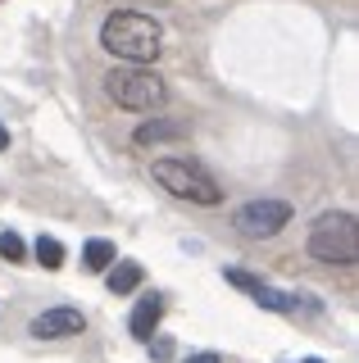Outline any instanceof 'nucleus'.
<instances>
[{
  "instance_id": "nucleus-7",
  "label": "nucleus",
  "mask_w": 359,
  "mask_h": 363,
  "mask_svg": "<svg viewBox=\"0 0 359 363\" xmlns=\"http://www.w3.org/2000/svg\"><path fill=\"white\" fill-rule=\"evenodd\" d=\"M87 327L82 309H73V304H60V309H46L32 318V336L37 340H60V336H77Z\"/></svg>"
},
{
  "instance_id": "nucleus-6",
  "label": "nucleus",
  "mask_w": 359,
  "mask_h": 363,
  "mask_svg": "<svg viewBox=\"0 0 359 363\" xmlns=\"http://www.w3.org/2000/svg\"><path fill=\"white\" fill-rule=\"evenodd\" d=\"M223 277H228V286L245 291V295H250V300L260 304V309H268V313H291V309H296V295H282L277 286H268V281H260V277H255V272L228 268V272H223Z\"/></svg>"
},
{
  "instance_id": "nucleus-17",
  "label": "nucleus",
  "mask_w": 359,
  "mask_h": 363,
  "mask_svg": "<svg viewBox=\"0 0 359 363\" xmlns=\"http://www.w3.org/2000/svg\"><path fill=\"white\" fill-rule=\"evenodd\" d=\"M141 5H164V0H141Z\"/></svg>"
},
{
  "instance_id": "nucleus-12",
  "label": "nucleus",
  "mask_w": 359,
  "mask_h": 363,
  "mask_svg": "<svg viewBox=\"0 0 359 363\" xmlns=\"http://www.w3.org/2000/svg\"><path fill=\"white\" fill-rule=\"evenodd\" d=\"M32 255H37V264L41 268H64V245L55 241V236H37V245H32Z\"/></svg>"
},
{
  "instance_id": "nucleus-4",
  "label": "nucleus",
  "mask_w": 359,
  "mask_h": 363,
  "mask_svg": "<svg viewBox=\"0 0 359 363\" xmlns=\"http://www.w3.org/2000/svg\"><path fill=\"white\" fill-rule=\"evenodd\" d=\"M155 182L168 191V196L177 200H192V204H205V209H214V204H223V191L219 182L205 173L200 164H192V159H155Z\"/></svg>"
},
{
  "instance_id": "nucleus-18",
  "label": "nucleus",
  "mask_w": 359,
  "mask_h": 363,
  "mask_svg": "<svg viewBox=\"0 0 359 363\" xmlns=\"http://www.w3.org/2000/svg\"><path fill=\"white\" fill-rule=\"evenodd\" d=\"M305 363H323V359H305Z\"/></svg>"
},
{
  "instance_id": "nucleus-15",
  "label": "nucleus",
  "mask_w": 359,
  "mask_h": 363,
  "mask_svg": "<svg viewBox=\"0 0 359 363\" xmlns=\"http://www.w3.org/2000/svg\"><path fill=\"white\" fill-rule=\"evenodd\" d=\"M145 345H150V340H145ZM150 354H155V359H160V363H164L168 354H173V350H168V340H160V345H150Z\"/></svg>"
},
{
  "instance_id": "nucleus-9",
  "label": "nucleus",
  "mask_w": 359,
  "mask_h": 363,
  "mask_svg": "<svg viewBox=\"0 0 359 363\" xmlns=\"http://www.w3.org/2000/svg\"><path fill=\"white\" fill-rule=\"evenodd\" d=\"M160 318H164V295H141L137 300V309H132V318H128V327H132V336L137 340H150L155 332H160Z\"/></svg>"
},
{
  "instance_id": "nucleus-14",
  "label": "nucleus",
  "mask_w": 359,
  "mask_h": 363,
  "mask_svg": "<svg viewBox=\"0 0 359 363\" xmlns=\"http://www.w3.org/2000/svg\"><path fill=\"white\" fill-rule=\"evenodd\" d=\"M182 363H223L214 350H205V354H192V359H182Z\"/></svg>"
},
{
  "instance_id": "nucleus-5",
  "label": "nucleus",
  "mask_w": 359,
  "mask_h": 363,
  "mask_svg": "<svg viewBox=\"0 0 359 363\" xmlns=\"http://www.w3.org/2000/svg\"><path fill=\"white\" fill-rule=\"evenodd\" d=\"M291 223V204L287 200H245L237 213H232V227L250 241H268Z\"/></svg>"
},
{
  "instance_id": "nucleus-16",
  "label": "nucleus",
  "mask_w": 359,
  "mask_h": 363,
  "mask_svg": "<svg viewBox=\"0 0 359 363\" xmlns=\"http://www.w3.org/2000/svg\"><path fill=\"white\" fill-rule=\"evenodd\" d=\"M0 150H9V132L5 128H0Z\"/></svg>"
},
{
  "instance_id": "nucleus-8",
  "label": "nucleus",
  "mask_w": 359,
  "mask_h": 363,
  "mask_svg": "<svg viewBox=\"0 0 359 363\" xmlns=\"http://www.w3.org/2000/svg\"><path fill=\"white\" fill-rule=\"evenodd\" d=\"M187 136H192V123L187 118H145V123H137L132 141L137 145H160V141H187Z\"/></svg>"
},
{
  "instance_id": "nucleus-1",
  "label": "nucleus",
  "mask_w": 359,
  "mask_h": 363,
  "mask_svg": "<svg viewBox=\"0 0 359 363\" xmlns=\"http://www.w3.org/2000/svg\"><path fill=\"white\" fill-rule=\"evenodd\" d=\"M100 45H105L114 60L123 64H155L164 50V28L155 14H141V9H114L105 23H100Z\"/></svg>"
},
{
  "instance_id": "nucleus-11",
  "label": "nucleus",
  "mask_w": 359,
  "mask_h": 363,
  "mask_svg": "<svg viewBox=\"0 0 359 363\" xmlns=\"http://www.w3.org/2000/svg\"><path fill=\"white\" fill-rule=\"evenodd\" d=\"M114 259H118L114 241H100V236H96V241H87V245H82V268H87V272H105L109 264H114Z\"/></svg>"
},
{
  "instance_id": "nucleus-10",
  "label": "nucleus",
  "mask_w": 359,
  "mask_h": 363,
  "mask_svg": "<svg viewBox=\"0 0 359 363\" xmlns=\"http://www.w3.org/2000/svg\"><path fill=\"white\" fill-rule=\"evenodd\" d=\"M109 277H105V286L114 291V295H128V291H137L141 286V264H132V259H123L118 268H105Z\"/></svg>"
},
{
  "instance_id": "nucleus-2",
  "label": "nucleus",
  "mask_w": 359,
  "mask_h": 363,
  "mask_svg": "<svg viewBox=\"0 0 359 363\" xmlns=\"http://www.w3.org/2000/svg\"><path fill=\"white\" fill-rule=\"evenodd\" d=\"M305 250L319 264H332V268H350L359 259V223L350 209H328L319 213L305 236Z\"/></svg>"
},
{
  "instance_id": "nucleus-13",
  "label": "nucleus",
  "mask_w": 359,
  "mask_h": 363,
  "mask_svg": "<svg viewBox=\"0 0 359 363\" xmlns=\"http://www.w3.org/2000/svg\"><path fill=\"white\" fill-rule=\"evenodd\" d=\"M0 255H5L9 264H23V259H28V241L18 232H0Z\"/></svg>"
},
{
  "instance_id": "nucleus-3",
  "label": "nucleus",
  "mask_w": 359,
  "mask_h": 363,
  "mask_svg": "<svg viewBox=\"0 0 359 363\" xmlns=\"http://www.w3.org/2000/svg\"><path fill=\"white\" fill-rule=\"evenodd\" d=\"M105 96L114 100L118 109H132V113H155L168 100V86L160 73H150L145 64H128V68H114L105 77Z\"/></svg>"
}]
</instances>
